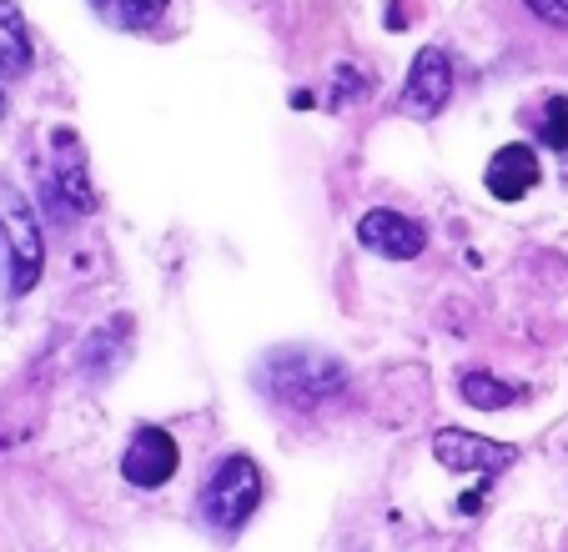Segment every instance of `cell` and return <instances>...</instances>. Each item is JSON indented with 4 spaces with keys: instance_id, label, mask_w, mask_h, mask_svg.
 <instances>
[{
    "instance_id": "2",
    "label": "cell",
    "mask_w": 568,
    "mask_h": 552,
    "mask_svg": "<svg viewBox=\"0 0 568 552\" xmlns=\"http://www.w3.org/2000/svg\"><path fill=\"white\" fill-rule=\"evenodd\" d=\"M0 242H6V256H11V297H26L41 282L45 242L36 206L16 192L11 181H0Z\"/></svg>"
},
{
    "instance_id": "10",
    "label": "cell",
    "mask_w": 568,
    "mask_h": 552,
    "mask_svg": "<svg viewBox=\"0 0 568 552\" xmlns=\"http://www.w3.org/2000/svg\"><path fill=\"white\" fill-rule=\"evenodd\" d=\"M31 65H36L31 25H26L16 0H0V75H31Z\"/></svg>"
},
{
    "instance_id": "6",
    "label": "cell",
    "mask_w": 568,
    "mask_h": 552,
    "mask_svg": "<svg viewBox=\"0 0 568 552\" xmlns=\"http://www.w3.org/2000/svg\"><path fill=\"white\" fill-rule=\"evenodd\" d=\"M182 468V447H176L172 432H161V427H136L131 432V447L121 452V478L141 492H156L176 478Z\"/></svg>"
},
{
    "instance_id": "8",
    "label": "cell",
    "mask_w": 568,
    "mask_h": 552,
    "mask_svg": "<svg viewBox=\"0 0 568 552\" xmlns=\"http://www.w3.org/2000/svg\"><path fill=\"white\" fill-rule=\"evenodd\" d=\"M357 242L373 256H387V262H413V256H423V246H428V232H423V222H413V216L377 206V212H367L363 222H357Z\"/></svg>"
},
{
    "instance_id": "5",
    "label": "cell",
    "mask_w": 568,
    "mask_h": 552,
    "mask_svg": "<svg viewBox=\"0 0 568 552\" xmlns=\"http://www.w3.org/2000/svg\"><path fill=\"white\" fill-rule=\"evenodd\" d=\"M448 96H453V55L443 45H423L408 65V81H403L397 106L413 121H433V116H443Z\"/></svg>"
},
{
    "instance_id": "12",
    "label": "cell",
    "mask_w": 568,
    "mask_h": 552,
    "mask_svg": "<svg viewBox=\"0 0 568 552\" xmlns=\"http://www.w3.org/2000/svg\"><path fill=\"white\" fill-rule=\"evenodd\" d=\"M458 392H463V402L478 407V412H504V407L518 402V387L504 382V377H494V372H463Z\"/></svg>"
},
{
    "instance_id": "16",
    "label": "cell",
    "mask_w": 568,
    "mask_h": 552,
    "mask_svg": "<svg viewBox=\"0 0 568 552\" xmlns=\"http://www.w3.org/2000/svg\"><path fill=\"white\" fill-rule=\"evenodd\" d=\"M0 116H6V85H0Z\"/></svg>"
},
{
    "instance_id": "14",
    "label": "cell",
    "mask_w": 568,
    "mask_h": 552,
    "mask_svg": "<svg viewBox=\"0 0 568 552\" xmlns=\"http://www.w3.org/2000/svg\"><path fill=\"white\" fill-rule=\"evenodd\" d=\"M538 141L554 151H568V96H548L538 116Z\"/></svg>"
},
{
    "instance_id": "11",
    "label": "cell",
    "mask_w": 568,
    "mask_h": 552,
    "mask_svg": "<svg viewBox=\"0 0 568 552\" xmlns=\"http://www.w3.org/2000/svg\"><path fill=\"white\" fill-rule=\"evenodd\" d=\"M172 0H91V11L116 31H156Z\"/></svg>"
},
{
    "instance_id": "4",
    "label": "cell",
    "mask_w": 568,
    "mask_h": 552,
    "mask_svg": "<svg viewBox=\"0 0 568 552\" xmlns=\"http://www.w3.org/2000/svg\"><path fill=\"white\" fill-rule=\"evenodd\" d=\"M55 151V166H51V212L55 216H91L97 212V192H91V176H87V151H81V136L75 131H55L51 136Z\"/></svg>"
},
{
    "instance_id": "7",
    "label": "cell",
    "mask_w": 568,
    "mask_h": 552,
    "mask_svg": "<svg viewBox=\"0 0 568 552\" xmlns=\"http://www.w3.org/2000/svg\"><path fill=\"white\" fill-rule=\"evenodd\" d=\"M433 457H438L448 472H483V478H494V472L518 462V447L478 437V432H463V427H443V432L433 437Z\"/></svg>"
},
{
    "instance_id": "15",
    "label": "cell",
    "mask_w": 568,
    "mask_h": 552,
    "mask_svg": "<svg viewBox=\"0 0 568 552\" xmlns=\"http://www.w3.org/2000/svg\"><path fill=\"white\" fill-rule=\"evenodd\" d=\"M528 16L544 25H554V31H568V0H524Z\"/></svg>"
},
{
    "instance_id": "13",
    "label": "cell",
    "mask_w": 568,
    "mask_h": 552,
    "mask_svg": "<svg viewBox=\"0 0 568 552\" xmlns=\"http://www.w3.org/2000/svg\"><path fill=\"white\" fill-rule=\"evenodd\" d=\"M131 321L126 317H111L101 331H91V341L81 347V367H87L91 377H106L111 367H116V337H126Z\"/></svg>"
},
{
    "instance_id": "3",
    "label": "cell",
    "mask_w": 568,
    "mask_h": 552,
    "mask_svg": "<svg viewBox=\"0 0 568 552\" xmlns=\"http://www.w3.org/2000/svg\"><path fill=\"white\" fill-rule=\"evenodd\" d=\"M257 502H262L257 462H252V457H242V452L222 457V462H216V472H212V482L202 488V518L212 522L216 532H236L242 522L252 518V512H257Z\"/></svg>"
},
{
    "instance_id": "9",
    "label": "cell",
    "mask_w": 568,
    "mask_h": 552,
    "mask_svg": "<svg viewBox=\"0 0 568 552\" xmlns=\"http://www.w3.org/2000/svg\"><path fill=\"white\" fill-rule=\"evenodd\" d=\"M538 176H544V171H538V151L528 146V141H508V146L494 151L488 171H483V186H488L494 202H524L538 186Z\"/></svg>"
},
{
    "instance_id": "1",
    "label": "cell",
    "mask_w": 568,
    "mask_h": 552,
    "mask_svg": "<svg viewBox=\"0 0 568 552\" xmlns=\"http://www.w3.org/2000/svg\"><path fill=\"white\" fill-rule=\"evenodd\" d=\"M257 387L292 412H317L347 392V367L322 347H277L262 357Z\"/></svg>"
}]
</instances>
